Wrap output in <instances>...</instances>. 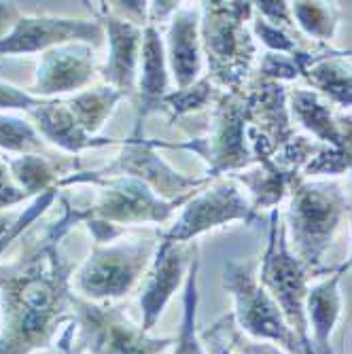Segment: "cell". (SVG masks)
<instances>
[{
  "label": "cell",
  "instance_id": "1",
  "mask_svg": "<svg viewBox=\"0 0 352 354\" xmlns=\"http://www.w3.org/2000/svg\"><path fill=\"white\" fill-rule=\"evenodd\" d=\"M64 212L37 236L26 240L15 261L0 266L3 329L0 354H30L45 348L73 306L71 263L59 252V242L81 210L62 200Z\"/></svg>",
  "mask_w": 352,
  "mask_h": 354
},
{
  "label": "cell",
  "instance_id": "2",
  "mask_svg": "<svg viewBox=\"0 0 352 354\" xmlns=\"http://www.w3.org/2000/svg\"><path fill=\"white\" fill-rule=\"evenodd\" d=\"M155 242L147 238H113L93 242L91 254L75 274V288L91 304L123 297L145 272Z\"/></svg>",
  "mask_w": 352,
  "mask_h": 354
},
{
  "label": "cell",
  "instance_id": "3",
  "mask_svg": "<svg viewBox=\"0 0 352 354\" xmlns=\"http://www.w3.org/2000/svg\"><path fill=\"white\" fill-rule=\"evenodd\" d=\"M102 39L104 28L98 19L21 15L9 35L0 39V55L45 53L68 43H85L93 47Z\"/></svg>",
  "mask_w": 352,
  "mask_h": 354
},
{
  "label": "cell",
  "instance_id": "4",
  "mask_svg": "<svg viewBox=\"0 0 352 354\" xmlns=\"http://www.w3.org/2000/svg\"><path fill=\"white\" fill-rule=\"evenodd\" d=\"M100 185L98 200L89 210H81V221L95 218L111 225L159 223L166 221L174 204H166L153 196L147 183L132 176L95 178Z\"/></svg>",
  "mask_w": 352,
  "mask_h": 354
},
{
  "label": "cell",
  "instance_id": "5",
  "mask_svg": "<svg viewBox=\"0 0 352 354\" xmlns=\"http://www.w3.org/2000/svg\"><path fill=\"white\" fill-rule=\"evenodd\" d=\"M100 73L93 47L85 43L59 45L41 53L35 83L30 93L37 98L51 100L53 95L89 89L95 75Z\"/></svg>",
  "mask_w": 352,
  "mask_h": 354
},
{
  "label": "cell",
  "instance_id": "6",
  "mask_svg": "<svg viewBox=\"0 0 352 354\" xmlns=\"http://www.w3.org/2000/svg\"><path fill=\"white\" fill-rule=\"evenodd\" d=\"M98 5L100 7H93V13L95 19L102 24L104 35L109 37V59L100 68V77L106 81V85L121 91L123 95L134 93L145 30L138 24L111 13L106 3Z\"/></svg>",
  "mask_w": 352,
  "mask_h": 354
},
{
  "label": "cell",
  "instance_id": "7",
  "mask_svg": "<svg viewBox=\"0 0 352 354\" xmlns=\"http://www.w3.org/2000/svg\"><path fill=\"white\" fill-rule=\"evenodd\" d=\"M28 117L45 142L66 151L71 155L81 153L85 149L113 145L111 138L89 136L73 117L71 109L66 106V100H59V98L43 100L37 109L28 111Z\"/></svg>",
  "mask_w": 352,
  "mask_h": 354
},
{
  "label": "cell",
  "instance_id": "8",
  "mask_svg": "<svg viewBox=\"0 0 352 354\" xmlns=\"http://www.w3.org/2000/svg\"><path fill=\"white\" fill-rule=\"evenodd\" d=\"M246 212L244 202L240 200V196L236 193V189L223 185V187H214L212 191L204 193V196L196 198L191 202L180 221L172 227V232L166 236L164 244H178L189 240L191 236H196L212 225H219L223 221H230L236 216H242Z\"/></svg>",
  "mask_w": 352,
  "mask_h": 354
},
{
  "label": "cell",
  "instance_id": "9",
  "mask_svg": "<svg viewBox=\"0 0 352 354\" xmlns=\"http://www.w3.org/2000/svg\"><path fill=\"white\" fill-rule=\"evenodd\" d=\"M168 57L174 79L180 89L194 85L200 64V39H198V9L178 7L174 11L168 32Z\"/></svg>",
  "mask_w": 352,
  "mask_h": 354
},
{
  "label": "cell",
  "instance_id": "10",
  "mask_svg": "<svg viewBox=\"0 0 352 354\" xmlns=\"http://www.w3.org/2000/svg\"><path fill=\"white\" fill-rule=\"evenodd\" d=\"M185 261H187V250L180 244H164L162 250H157L153 272L140 297V306L145 314V331L153 327L164 304L170 299L172 291L178 286Z\"/></svg>",
  "mask_w": 352,
  "mask_h": 354
},
{
  "label": "cell",
  "instance_id": "11",
  "mask_svg": "<svg viewBox=\"0 0 352 354\" xmlns=\"http://www.w3.org/2000/svg\"><path fill=\"white\" fill-rule=\"evenodd\" d=\"M13 180L30 198L45 196L47 191L57 189L62 174L79 172L77 159H66L57 155H19L7 159Z\"/></svg>",
  "mask_w": 352,
  "mask_h": 354
},
{
  "label": "cell",
  "instance_id": "12",
  "mask_svg": "<svg viewBox=\"0 0 352 354\" xmlns=\"http://www.w3.org/2000/svg\"><path fill=\"white\" fill-rule=\"evenodd\" d=\"M166 89H168V75H166L164 43L159 39L157 28L149 24L142 32V51H140V81H138L140 115L155 109Z\"/></svg>",
  "mask_w": 352,
  "mask_h": 354
},
{
  "label": "cell",
  "instance_id": "13",
  "mask_svg": "<svg viewBox=\"0 0 352 354\" xmlns=\"http://www.w3.org/2000/svg\"><path fill=\"white\" fill-rule=\"evenodd\" d=\"M121 98L123 93L113 89L111 85H98L93 89H83L75 93L73 98L66 100V106L71 109L73 117L83 130L89 136H95L102 130V125L106 123Z\"/></svg>",
  "mask_w": 352,
  "mask_h": 354
},
{
  "label": "cell",
  "instance_id": "14",
  "mask_svg": "<svg viewBox=\"0 0 352 354\" xmlns=\"http://www.w3.org/2000/svg\"><path fill=\"white\" fill-rule=\"evenodd\" d=\"M297 232L306 246H312L314 242L323 244L325 236L337 221V208L335 202L323 193L304 191L297 200Z\"/></svg>",
  "mask_w": 352,
  "mask_h": 354
},
{
  "label": "cell",
  "instance_id": "15",
  "mask_svg": "<svg viewBox=\"0 0 352 354\" xmlns=\"http://www.w3.org/2000/svg\"><path fill=\"white\" fill-rule=\"evenodd\" d=\"M0 149L19 155H53L30 119L0 115Z\"/></svg>",
  "mask_w": 352,
  "mask_h": 354
},
{
  "label": "cell",
  "instance_id": "16",
  "mask_svg": "<svg viewBox=\"0 0 352 354\" xmlns=\"http://www.w3.org/2000/svg\"><path fill=\"white\" fill-rule=\"evenodd\" d=\"M57 198V189L47 191L45 196L37 198L35 206L24 210V212H13V210H0V252H3L9 244V240H15L19 236V232L26 227L28 223L35 221L43 210H47V206H51V202Z\"/></svg>",
  "mask_w": 352,
  "mask_h": 354
},
{
  "label": "cell",
  "instance_id": "17",
  "mask_svg": "<svg viewBox=\"0 0 352 354\" xmlns=\"http://www.w3.org/2000/svg\"><path fill=\"white\" fill-rule=\"evenodd\" d=\"M194 310H196V266L191 268L189 284H187V312H185V325H183L178 354H200V348L196 346V339H194Z\"/></svg>",
  "mask_w": 352,
  "mask_h": 354
},
{
  "label": "cell",
  "instance_id": "18",
  "mask_svg": "<svg viewBox=\"0 0 352 354\" xmlns=\"http://www.w3.org/2000/svg\"><path fill=\"white\" fill-rule=\"evenodd\" d=\"M45 98H37L30 91L17 89L15 85H9L0 81V111H32L37 109Z\"/></svg>",
  "mask_w": 352,
  "mask_h": 354
},
{
  "label": "cell",
  "instance_id": "19",
  "mask_svg": "<svg viewBox=\"0 0 352 354\" xmlns=\"http://www.w3.org/2000/svg\"><path fill=\"white\" fill-rule=\"evenodd\" d=\"M30 200L28 193H24L11 176L7 162H0V210H7L21 202Z\"/></svg>",
  "mask_w": 352,
  "mask_h": 354
}]
</instances>
